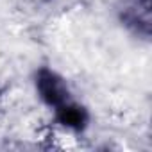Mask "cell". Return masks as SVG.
I'll return each instance as SVG.
<instances>
[{
  "mask_svg": "<svg viewBox=\"0 0 152 152\" xmlns=\"http://www.w3.org/2000/svg\"><path fill=\"white\" fill-rule=\"evenodd\" d=\"M38 88H39V93L47 104L56 106V107L64 106V91H63V86L59 84V81L56 79L54 73L43 70L38 77Z\"/></svg>",
  "mask_w": 152,
  "mask_h": 152,
  "instance_id": "cell-1",
  "label": "cell"
},
{
  "mask_svg": "<svg viewBox=\"0 0 152 152\" xmlns=\"http://www.w3.org/2000/svg\"><path fill=\"white\" fill-rule=\"evenodd\" d=\"M59 120L61 124L73 127V129H81L86 122V113L81 107H73V106H61L59 107Z\"/></svg>",
  "mask_w": 152,
  "mask_h": 152,
  "instance_id": "cell-2",
  "label": "cell"
}]
</instances>
